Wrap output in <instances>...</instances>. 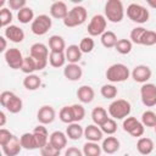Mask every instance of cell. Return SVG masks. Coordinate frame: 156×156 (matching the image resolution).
<instances>
[{"instance_id": "obj_18", "label": "cell", "mask_w": 156, "mask_h": 156, "mask_svg": "<svg viewBox=\"0 0 156 156\" xmlns=\"http://www.w3.org/2000/svg\"><path fill=\"white\" fill-rule=\"evenodd\" d=\"M32 133H33V135L35 138V141H37V145H38V149L39 150L49 143V133H48V129H46V127L44 124L37 126L33 129Z\"/></svg>"}, {"instance_id": "obj_37", "label": "cell", "mask_w": 156, "mask_h": 156, "mask_svg": "<svg viewBox=\"0 0 156 156\" xmlns=\"http://www.w3.org/2000/svg\"><path fill=\"white\" fill-rule=\"evenodd\" d=\"M115 49L117 50L118 54L121 55H127L132 51L133 49V43L129 40V39H118Z\"/></svg>"}, {"instance_id": "obj_7", "label": "cell", "mask_w": 156, "mask_h": 156, "mask_svg": "<svg viewBox=\"0 0 156 156\" xmlns=\"http://www.w3.org/2000/svg\"><path fill=\"white\" fill-rule=\"evenodd\" d=\"M122 127H123L124 132H127L128 134H130L134 138H141L144 132H145V127L141 123V121H139V119H136L135 117H132V116L123 119Z\"/></svg>"}, {"instance_id": "obj_8", "label": "cell", "mask_w": 156, "mask_h": 156, "mask_svg": "<svg viewBox=\"0 0 156 156\" xmlns=\"http://www.w3.org/2000/svg\"><path fill=\"white\" fill-rule=\"evenodd\" d=\"M106 26H107V20L104 15H94L88 24V33L90 37H98L102 35L106 32Z\"/></svg>"}, {"instance_id": "obj_21", "label": "cell", "mask_w": 156, "mask_h": 156, "mask_svg": "<svg viewBox=\"0 0 156 156\" xmlns=\"http://www.w3.org/2000/svg\"><path fill=\"white\" fill-rule=\"evenodd\" d=\"M49 143L58 150H62L67 145V135L61 130H55L49 136Z\"/></svg>"}, {"instance_id": "obj_45", "label": "cell", "mask_w": 156, "mask_h": 156, "mask_svg": "<svg viewBox=\"0 0 156 156\" xmlns=\"http://www.w3.org/2000/svg\"><path fill=\"white\" fill-rule=\"evenodd\" d=\"M156 44V32L155 30H150V29H146L144 35H143V39H141V45H145V46H152Z\"/></svg>"}, {"instance_id": "obj_11", "label": "cell", "mask_w": 156, "mask_h": 156, "mask_svg": "<svg viewBox=\"0 0 156 156\" xmlns=\"http://www.w3.org/2000/svg\"><path fill=\"white\" fill-rule=\"evenodd\" d=\"M130 76H132V78L136 83L145 84L151 78L152 72H151V68L149 66H146V65H138V66H135L133 68V71L130 72Z\"/></svg>"}, {"instance_id": "obj_6", "label": "cell", "mask_w": 156, "mask_h": 156, "mask_svg": "<svg viewBox=\"0 0 156 156\" xmlns=\"http://www.w3.org/2000/svg\"><path fill=\"white\" fill-rule=\"evenodd\" d=\"M52 26V20L48 15H39L34 18V21L30 23V30L35 35H44L49 32V29Z\"/></svg>"}, {"instance_id": "obj_24", "label": "cell", "mask_w": 156, "mask_h": 156, "mask_svg": "<svg viewBox=\"0 0 156 156\" xmlns=\"http://www.w3.org/2000/svg\"><path fill=\"white\" fill-rule=\"evenodd\" d=\"M154 141L152 139L150 138H146V136H141L136 141V150L139 154L141 155H150L152 151H154Z\"/></svg>"}, {"instance_id": "obj_53", "label": "cell", "mask_w": 156, "mask_h": 156, "mask_svg": "<svg viewBox=\"0 0 156 156\" xmlns=\"http://www.w3.org/2000/svg\"><path fill=\"white\" fill-rule=\"evenodd\" d=\"M146 4H147L150 7L156 9V0H147V1H146Z\"/></svg>"}, {"instance_id": "obj_16", "label": "cell", "mask_w": 156, "mask_h": 156, "mask_svg": "<svg viewBox=\"0 0 156 156\" xmlns=\"http://www.w3.org/2000/svg\"><path fill=\"white\" fill-rule=\"evenodd\" d=\"M49 49L43 43H34L29 49V56L34 60H49Z\"/></svg>"}, {"instance_id": "obj_50", "label": "cell", "mask_w": 156, "mask_h": 156, "mask_svg": "<svg viewBox=\"0 0 156 156\" xmlns=\"http://www.w3.org/2000/svg\"><path fill=\"white\" fill-rule=\"evenodd\" d=\"M65 156H84L83 151L77 146H69L65 151Z\"/></svg>"}, {"instance_id": "obj_9", "label": "cell", "mask_w": 156, "mask_h": 156, "mask_svg": "<svg viewBox=\"0 0 156 156\" xmlns=\"http://www.w3.org/2000/svg\"><path fill=\"white\" fill-rule=\"evenodd\" d=\"M141 102L146 107H152L156 105V85L152 83H145L140 88Z\"/></svg>"}, {"instance_id": "obj_51", "label": "cell", "mask_w": 156, "mask_h": 156, "mask_svg": "<svg viewBox=\"0 0 156 156\" xmlns=\"http://www.w3.org/2000/svg\"><path fill=\"white\" fill-rule=\"evenodd\" d=\"M0 43H1V46H0V51L1 52H6L7 51V41H6V38L4 35L0 37Z\"/></svg>"}, {"instance_id": "obj_19", "label": "cell", "mask_w": 156, "mask_h": 156, "mask_svg": "<svg viewBox=\"0 0 156 156\" xmlns=\"http://www.w3.org/2000/svg\"><path fill=\"white\" fill-rule=\"evenodd\" d=\"M102 136H104V133L102 130L100 129L99 126L96 124H89L84 128V138L87 139V141H94V143H98L100 140H102Z\"/></svg>"}, {"instance_id": "obj_48", "label": "cell", "mask_w": 156, "mask_h": 156, "mask_svg": "<svg viewBox=\"0 0 156 156\" xmlns=\"http://www.w3.org/2000/svg\"><path fill=\"white\" fill-rule=\"evenodd\" d=\"M12 136H13V134H12L10 130H7V129H5V128H1V129H0V145H1V146L5 145Z\"/></svg>"}, {"instance_id": "obj_41", "label": "cell", "mask_w": 156, "mask_h": 156, "mask_svg": "<svg viewBox=\"0 0 156 156\" xmlns=\"http://www.w3.org/2000/svg\"><path fill=\"white\" fill-rule=\"evenodd\" d=\"M100 129L102 130L104 134H107V135H112L117 132V123H116V119L113 118H108L107 121H105L101 126H100Z\"/></svg>"}, {"instance_id": "obj_39", "label": "cell", "mask_w": 156, "mask_h": 156, "mask_svg": "<svg viewBox=\"0 0 156 156\" xmlns=\"http://www.w3.org/2000/svg\"><path fill=\"white\" fill-rule=\"evenodd\" d=\"M58 118H60L61 122H63L66 124L74 123V118H73V113H72L71 106H63L58 112Z\"/></svg>"}, {"instance_id": "obj_5", "label": "cell", "mask_w": 156, "mask_h": 156, "mask_svg": "<svg viewBox=\"0 0 156 156\" xmlns=\"http://www.w3.org/2000/svg\"><path fill=\"white\" fill-rule=\"evenodd\" d=\"M127 17L134 22V23H139V24H143L145 22L149 21V17H150V13H149V10L140 5V4H136V2H132L127 6Z\"/></svg>"}, {"instance_id": "obj_28", "label": "cell", "mask_w": 156, "mask_h": 156, "mask_svg": "<svg viewBox=\"0 0 156 156\" xmlns=\"http://www.w3.org/2000/svg\"><path fill=\"white\" fill-rule=\"evenodd\" d=\"M41 85V79L37 74H27L23 79V87L27 90H37Z\"/></svg>"}, {"instance_id": "obj_23", "label": "cell", "mask_w": 156, "mask_h": 156, "mask_svg": "<svg viewBox=\"0 0 156 156\" xmlns=\"http://www.w3.org/2000/svg\"><path fill=\"white\" fill-rule=\"evenodd\" d=\"M65 55H66V60L68 61V63H78L82 58L83 52L79 49V45L72 44L68 45L65 50Z\"/></svg>"}, {"instance_id": "obj_25", "label": "cell", "mask_w": 156, "mask_h": 156, "mask_svg": "<svg viewBox=\"0 0 156 156\" xmlns=\"http://www.w3.org/2000/svg\"><path fill=\"white\" fill-rule=\"evenodd\" d=\"M66 135L71 140H79L82 136H84V129L78 122H74V123H71L67 126Z\"/></svg>"}, {"instance_id": "obj_29", "label": "cell", "mask_w": 156, "mask_h": 156, "mask_svg": "<svg viewBox=\"0 0 156 156\" xmlns=\"http://www.w3.org/2000/svg\"><path fill=\"white\" fill-rule=\"evenodd\" d=\"M66 61L67 60H66L65 52H54V51H50V54H49V63L54 68L63 67L65 63H66Z\"/></svg>"}, {"instance_id": "obj_20", "label": "cell", "mask_w": 156, "mask_h": 156, "mask_svg": "<svg viewBox=\"0 0 156 156\" xmlns=\"http://www.w3.org/2000/svg\"><path fill=\"white\" fill-rule=\"evenodd\" d=\"M121 147V143L119 140L116 138V136H107L105 139H102V144H101V149L105 154H108V155H112L115 152H117Z\"/></svg>"}, {"instance_id": "obj_36", "label": "cell", "mask_w": 156, "mask_h": 156, "mask_svg": "<svg viewBox=\"0 0 156 156\" xmlns=\"http://www.w3.org/2000/svg\"><path fill=\"white\" fill-rule=\"evenodd\" d=\"M100 94H101V96H102L104 99L112 100V99H115V98L117 96L118 90H117V88H116L112 83H110V84H104V85L100 88Z\"/></svg>"}, {"instance_id": "obj_2", "label": "cell", "mask_w": 156, "mask_h": 156, "mask_svg": "<svg viewBox=\"0 0 156 156\" xmlns=\"http://www.w3.org/2000/svg\"><path fill=\"white\" fill-rule=\"evenodd\" d=\"M124 6L121 0H107L105 4V17L112 23L122 22L124 17Z\"/></svg>"}, {"instance_id": "obj_10", "label": "cell", "mask_w": 156, "mask_h": 156, "mask_svg": "<svg viewBox=\"0 0 156 156\" xmlns=\"http://www.w3.org/2000/svg\"><path fill=\"white\" fill-rule=\"evenodd\" d=\"M4 57H5V61H6V63H7V66L10 68H12V69H21V66H22L24 56L22 55L20 49H17V48L7 49V51L4 54Z\"/></svg>"}, {"instance_id": "obj_3", "label": "cell", "mask_w": 156, "mask_h": 156, "mask_svg": "<svg viewBox=\"0 0 156 156\" xmlns=\"http://www.w3.org/2000/svg\"><path fill=\"white\" fill-rule=\"evenodd\" d=\"M87 17H88V12L85 7L82 5H76L68 11V15L63 20V24L68 28H74L82 26L87 21Z\"/></svg>"}, {"instance_id": "obj_38", "label": "cell", "mask_w": 156, "mask_h": 156, "mask_svg": "<svg viewBox=\"0 0 156 156\" xmlns=\"http://www.w3.org/2000/svg\"><path fill=\"white\" fill-rule=\"evenodd\" d=\"M12 20H13V15L9 7H4L0 10V26L2 28L11 26Z\"/></svg>"}, {"instance_id": "obj_33", "label": "cell", "mask_w": 156, "mask_h": 156, "mask_svg": "<svg viewBox=\"0 0 156 156\" xmlns=\"http://www.w3.org/2000/svg\"><path fill=\"white\" fill-rule=\"evenodd\" d=\"M22 107H23V101L16 94L12 95V98L10 99V101L7 102V105L5 106V108L10 113H18V112H21L22 111Z\"/></svg>"}, {"instance_id": "obj_40", "label": "cell", "mask_w": 156, "mask_h": 156, "mask_svg": "<svg viewBox=\"0 0 156 156\" xmlns=\"http://www.w3.org/2000/svg\"><path fill=\"white\" fill-rule=\"evenodd\" d=\"M146 28L144 27H135L132 29L130 32V35H129V40L133 43V44H136V45H141V39H143V35L145 33Z\"/></svg>"}, {"instance_id": "obj_54", "label": "cell", "mask_w": 156, "mask_h": 156, "mask_svg": "<svg viewBox=\"0 0 156 156\" xmlns=\"http://www.w3.org/2000/svg\"><path fill=\"white\" fill-rule=\"evenodd\" d=\"M155 133H156V127H155Z\"/></svg>"}, {"instance_id": "obj_43", "label": "cell", "mask_w": 156, "mask_h": 156, "mask_svg": "<svg viewBox=\"0 0 156 156\" xmlns=\"http://www.w3.org/2000/svg\"><path fill=\"white\" fill-rule=\"evenodd\" d=\"M95 48V41L91 37H84L82 38L80 43H79V49L83 54H89L94 50Z\"/></svg>"}, {"instance_id": "obj_49", "label": "cell", "mask_w": 156, "mask_h": 156, "mask_svg": "<svg viewBox=\"0 0 156 156\" xmlns=\"http://www.w3.org/2000/svg\"><path fill=\"white\" fill-rule=\"evenodd\" d=\"M13 94H15V93L9 91V90H5V91H2V93L0 94V104H1L2 107H5V106L7 105V102L10 101V99L12 98Z\"/></svg>"}, {"instance_id": "obj_52", "label": "cell", "mask_w": 156, "mask_h": 156, "mask_svg": "<svg viewBox=\"0 0 156 156\" xmlns=\"http://www.w3.org/2000/svg\"><path fill=\"white\" fill-rule=\"evenodd\" d=\"M5 123H6V115L4 111H1L0 112V127H4Z\"/></svg>"}, {"instance_id": "obj_30", "label": "cell", "mask_w": 156, "mask_h": 156, "mask_svg": "<svg viewBox=\"0 0 156 156\" xmlns=\"http://www.w3.org/2000/svg\"><path fill=\"white\" fill-rule=\"evenodd\" d=\"M20 141H21L22 149H26V150L38 149V145H37V141H35V138H34L33 133H23L20 136Z\"/></svg>"}, {"instance_id": "obj_14", "label": "cell", "mask_w": 156, "mask_h": 156, "mask_svg": "<svg viewBox=\"0 0 156 156\" xmlns=\"http://www.w3.org/2000/svg\"><path fill=\"white\" fill-rule=\"evenodd\" d=\"M63 76L71 82H77L83 76V69L78 63H68L63 68Z\"/></svg>"}, {"instance_id": "obj_47", "label": "cell", "mask_w": 156, "mask_h": 156, "mask_svg": "<svg viewBox=\"0 0 156 156\" xmlns=\"http://www.w3.org/2000/svg\"><path fill=\"white\" fill-rule=\"evenodd\" d=\"M7 6L10 10H22L23 7L27 6V1L26 0H9L7 1Z\"/></svg>"}, {"instance_id": "obj_34", "label": "cell", "mask_w": 156, "mask_h": 156, "mask_svg": "<svg viewBox=\"0 0 156 156\" xmlns=\"http://www.w3.org/2000/svg\"><path fill=\"white\" fill-rule=\"evenodd\" d=\"M83 154L84 156H100L102 149L101 146L98 144V143H94V141H87L84 145H83Z\"/></svg>"}, {"instance_id": "obj_31", "label": "cell", "mask_w": 156, "mask_h": 156, "mask_svg": "<svg viewBox=\"0 0 156 156\" xmlns=\"http://www.w3.org/2000/svg\"><path fill=\"white\" fill-rule=\"evenodd\" d=\"M100 40H101L102 46H105L106 49L115 48L116 44H117V41H118L116 33L112 32V30H106V32L100 37Z\"/></svg>"}, {"instance_id": "obj_22", "label": "cell", "mask_w": 156, "mask_h": 156, "mask_svg": "<svg viewBox=\"0 0 156 156\" xmlns=\"http://www.w3.org/2000/svg\"><path fill=\"white\" fill-rule=\"evenodd\" d=\"M77 98L82 104H90L95 98V91L90 85H82L77 90Z\"/></svg>"}, {"instance_id": "obj_26", "label": "cell", "mask_w": 156, "mask_h": 156, "mask_svg": "<svg viewBox=\"0 0 156 156\" xmlns=\"http://www.w3.org/2000/svg\"><path fill=\"white\" fill-rule=\"evenodd\" d=\"M49 48L50 51L54 52H65L66 50V41L61 35H51L49 38Z\"/></svg>"}, {"instance_id": "obj_15", "label": "cell", "mask_w": 156, "mask_h": 156, "mask_svg": "<svg viewBox=\"0 0 156 156\" xmlns=\"http://www.w3.org/2000/svg\"><path fill=\"white\" fill-rule=\"evenodd\" d=\"M1 149H2V152L6 156H17L22 150V145H21L20 138L13 135L5 145L1 146Z\"/></svg>"}, {"instance_id": "obj_13", "label": "cell", "mask_w": 156, "mask_h": 156, "mask_svg": "<svg viewBox=\"0 0 156 156\" xmlns=\"http://www.w3.org/2000/svg\"><path fill=\"white\" fill-rule=\"evenodd\" d=\"M4 37L12 43H22L24 40V32L21 27L11 24L4 29Z\"/></svg>"}, {"instance_id": "obj_17", "label": "cell", "mask_w": 156, "mask_h": 156, "mask_svg": "<svg viewBox=\"0 0 156 156\" xmlns=\"http://www.w3.org/2000/svg\"><path fill=\"white\" fill-rule=\"evenodd\" d=\"M68 11L69 10H68L66 2H63V1H55L50 6V16L56 20L63 21L66 18V16L68 15Z\"/></svg>"}, {"instance_id": "obj_42", "label": "cell", "mask_w": 156, "mask_h": 156, "mask_svg": "<svg viewBox=\"0 0 156 156\" xmlns=\"http://www.w3.org/2000/svg\"><path fill=\"white\" fill-rule=\"evenodd\" d=\"M141 123L144 127H156V113L151 110H147L143 112L141 115Z\"/></svg>"}, {"instance_id": "obj_12", "label": "cell", "mask_w": 156, "mask_h": 156, "mask_svg": "<svg viewBox=\"0 0 156 156\" xmlns=\"http://www.w3.org/2000/svg\"><path fill=\"white\" fill-rule=\"evenodd\" d=\"M56 118V111L50 105H43L37 112V119L40 124H50Z\"/></svg>"}, {"instance_id": "obj_46", "label": "cell", "mask_w": 156, "mask_h": 156, "mask_svg": "<svg viewBox=\"0 0 156 156\" xmlns=\"http://www.w3.org/2000/svg\"><path fill=\"white\" fill-rule=\"evenodd\" d=\"M60 152H61V150L56 149L50 143H48L45 146H43L40 149V155L41 156H60Z\"/></svg>"}, {"instance_id": "obj_44", "label": "cell", "mask_w": 156, "mask_h": 156, "mask_svg": "<svg viewBox=\"0 0 156 156\" xmlns=\"http://www.w3.org/2000/svg\"><path fill=\"white\" fill-rule=\"evenodd\" d=\"M71 108H72L74 122H80L85 117V108L83 107V105H80V104H73V105H71Z\"/></svg>"}, {"instance_id": "obj_27", "label": "cell", "mask_w": 156, "mask_h": 156, "mask_svg": "<svg viewBox=\"0 0 156 156\" xmlns=\"http://www.w3.org/2000/svg\"><path fill=\"white\" fill-rule=\"evenodd\" d=\"M110 117H108V115H107V111L104 108V107H101V106H96V107H94L93 108V111H91V119H93V123L94 124H96V126H101L105 121H107Z\"/></svg>"}, {"instance_id": "obj_35", "label": "cell", "mask_w": 156, "mask_h": 156, "mask_svg": "<svg viewBox=\"0 0 156 156\" xmlns=\"http://www.w3.org/2000/svg\"><path fill=\"white\" fill-rule=\"evenodd\" d=\"M21 71L26 74H33L35 71H38L35 60L32 56H24L22 66H21Z\"/></svg>"}, {"instance_id": "obj_1", "label": "cell", "mask_w": 156, "mask_h": 156, "mask_svg": "<svg viewBox=\"0 0 156 156\" xmlns=\"http://www.w3.org/2000/svg\"><path fill=\"white\" fill-rule=\"evenodd\" d=\"M107 112H108L110 117L116 121L124 119V118L129 117V115L132 112V105L129 101H127L124 99H116L108 105Z\"/></svg>"}, {"instance_id": "obj_4", "label": "cell", "mask_w": 156, "mask_h": 156, "mask_svg": "<svg viewBox=\"0 0 156 156\" xmlns=\"http://www.w3.org/2000/svg\"><path fill=\"white\" fill-rule=\"evenodd\" d=\"M130 77L129 68L123 63H113L106 71V78L108 82L113 83H122Z\"/></svg>"}, {"instance_id": "obj_32", "label": "cell", "mask_w": 156, "mask_h": 156, "mask_svg": "<svg viewBox=\"0 0 156 156\" xmlns=\"http://www.w3.org/2000/svg\"><path fill=\"white\" fill-rule=\"evenodd\" d=\"M34 18H35L34 17V12H33L32 7H29V6H26V7H23L22 10H20L17 12V20L22 24H27L29 22L32 23L34 21Z\"/></svg>"}]
</instances>
